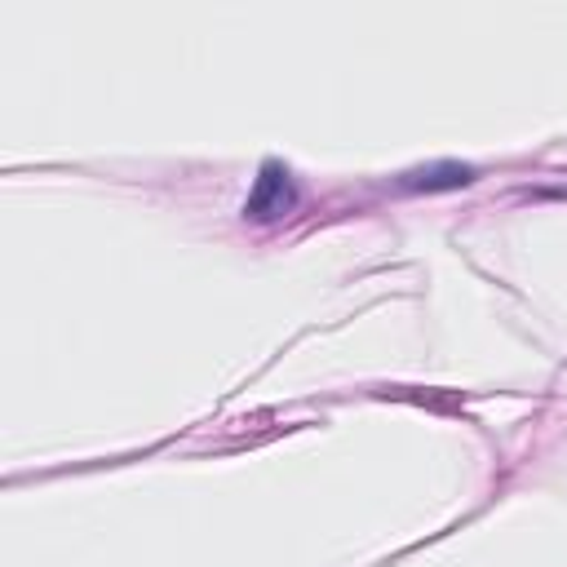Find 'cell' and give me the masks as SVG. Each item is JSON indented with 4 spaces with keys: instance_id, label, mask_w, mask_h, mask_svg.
Instances as JSON below:
<instances>
[{
    "instance_id": "6da1fadb",
    "label": "cell",
    "mask_w": 567,
    "mask_h": 567,
    "mask_svg": "<svg viewBox=\"0 0 567 567\" xmlns=\"http://www.w3.org/2000/svg\"><path fill=\"white\" fill-rule=\"evenodd\" d=\"M297 204V186H292V173L279 168V164H261V177L244 204V217H257V221H270V217H284L288 208Z\"/></svg>"
}]
</instances>
